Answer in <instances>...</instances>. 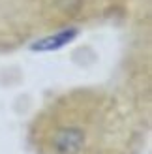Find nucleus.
Wrapping results in <instances>:
<instances>
[{"label":"nucleus","instance_id":"obj_1","mask_svg":"<svg viewBox=\"0 0 152 154\" xmlns=\"http://www.w3.org/2000/svg\"><path fill=\"white\" fill-rule=\"evenodd\" d=\"M70 40H71V32H70V34L64 32V34H60V36H55V38H49V40H43V42H40V43H36L34 49H41V51L56 49V47L64 45L66 42H70Z\"/></svg>","mask_w":152,"mask_h":154}]
</instances>
